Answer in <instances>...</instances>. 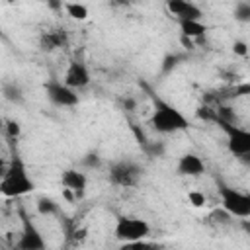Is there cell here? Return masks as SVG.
<instances>
[{"label": "cell", "mask_w": 250, "mask_h": 250, "mask_svg": "<svg viewBox=\"0 0 250 250\" xmlns=\"http://www.w3.org/2000/svg\"><path fill=\"white\" fill-rule=\"evenodd\" d=\"M150 234V227L143 219L135 217H119L115 225V236L125 242H137Z\"/></svg>", "instance_id": "obj_4"}, {"label": "cell", "mask_w": 250, "mask_h": 250, "mask_svg": "<svg viewBox=\"0 0 250 250\" xmlns=\"http://www.w3.org/2000/svg\"><path fill=\"white\" fill-rule=\"evenodd\" d=\"M141 174H143V168L131 160H119L109 168V180L123 188L135 186L139 182Z\"/></svg>", "instance_id": "obj_5"}, {"label": "cell", "mask_w": 250, "mask_h": 250, "mask_svg": "<svg viewBox=\"0 0 250 250\" xmlns=\"http://www.w3.org/2000/svg\"><path fill=\"white\" fill-rule=\"evenodd\" d=\"M121 107L125 111H135L137 109V100L135 98H123L121 100Z\"/></svg>", "instance_id": "obj_28"}, {"label": "cell", "mask_w": 250, "mask_h": 250, "mask_svg": "<svg viewBox=\"0 0 250 250\" xmlns=\"http://www.w3.org/2000/svg\"><path fill=\"white\" fill-rule=\"evenodd\" d=\"M188 199H189V203L193 205V207H203L205 205V195L203 193H199V191H189L188 193Z\"/></svg>", "instance_id": "obj_23"}, {"label": "cell", "mask_w": 250, "mask_h": 250, "mask_svg": "<svg viewBox=\"0 0 250 250\" xmlns=\"http://www.w3.org/2000/svg\"><path fill=\"white\" fill-rule=\"evenodd\" d=\"M6 133L10 139H18L20 137V123L18 121H6Z\"/></svg>", "instance_id": "obj_25"}, {"label": "cell", "mask_w": 250, "mask_h": 250, "mask_svg": "<svg viewBox=\"0 0 250 250\" xmlns=\"http://www.w3.org/2000/svg\"><path fill=\"white\" fill-rule=\"evenodd\" d=\"M180 29H182V35H188L191 39L203 37L207 31V27H205V23H201V20H180Z\"/></svg>", "instance_id": "obj_14"}, {"label": "cell", "mask_w": 250, "mask_h": 250, "mask_svg": "<svg viewBox=\"0 0 250 250\" xmlns=\"http://www.w3.org/2000/svg\"><path fill=\"white\" fill-rule=\"evenodd\" d=\"M232 53L238 55V57H246V53H248V45H246L244 41H234V43H232Z\"/></svg>", "instance_id": "obj_27"}, {"label": "cell", "mask_w": 250, "mask_h": 250, "mask_svg": "<svg viewBox=\"0 0 250 250\" xmlns=\"http://www.w3.org/2000/svg\"><path fill=\"white\" fill-rule=\"evenodd\" d=\"M232 96L238 98V96H250V82H242L238 86L232 88Z\"/></svg>", "instance_id": "obj_26"}, {"label": "cell", "mask_w": 250, "mask_h": 250, "mask_svg": "<svg viewBox=\"0 0 250 250\" xmlns=\"http://www.w3.org/2000/svg\"><path fill=\"white\" fill-rule=\"evenodd\" d=\"M115 4H119V6H125V4H131V0H113Z\"/></svg>", "instance_id": "obj_31"}, {"label": "cell", "mask_w": 250, "mask_h": 250, "mask_svg": "<svg viewBox=\"0 0 250 250\" xmlns=\"http://www.w3.org/2000/svg\"><path fill=\"white\" fill-rule=\"evenodd\" d=\"M35 207H37V211L41 215H57L59 213V205L51 197H39L37 203H35Z\"/></svg>", "instance_id": "obj_17"}, {"label": "cell", "mask_w": 250, "mask_h": 250, "mask_svg": "<svg viewBox=\"0 0 250 250\" xmlns=\"http://www.w3.org/2000/svg\"><path fill=\"white\" fill-rule=\"evenodd\" d=\"M180 41H182V45H184L186 49H193V43H191V37H188V35H182V37H180Z\"/></svg>", "instance_id": "obj_29"}, {"label": "cell", "mask_w": 250, "mask_h": 250, "mask_svg": "<svg viewBox=\"0 0 250 250\" xmlns=\"http://www.w3.org/2000/svg\"><path fill=\"white\" fill-rule=\"evenodd\" d=\"M2 92H4V98H6L8 102H12V104H21V102H23V94H21L20 86H18V84H14V82L4 84Z\"/></svg>", "instance_id": "obj_15"}, {"label": "cell", "mask_w": 250, "mask_h": 250, "mask_svg": "<svg viewBox=\"0 0 250 250\" xmlns=\"http://www.w3.org/2000/svg\"><path fill=\"white\" fill-rule=\"evenodd\" d=\"M217 123L227 133V137H229V150L232 154L242 156V154L250 152V131L240 129L234 123H225V121H217Z\"/></svg>", "instance_id": "obj_6"}, {"label": "cell", "mask_w": 250, "mask_h": 250, "mask_svg": "<svg viewBox=\"0 0 250 250\" xmlns=\"http://www.w3.org/2000/svg\"><path fill=\"white\" fill-rule=\"evenodd\" d=\"M215 121H225V123H236V113L229 105H219L215 109Z\"/></svg>", "instance_id": "obj_20"}, {"label": "cell", "mask_w": 250, "mask_h": 250, "mask_svg": "<svg viewBox=\"0 0 250 250\" xmlns=\"http://www.w3.org/2000/svg\"><path fill=\"white\" fill-rule=\"evenodd\" d=\"M234 20L240 23H250V2L240 0L234 6Z\"/></svg>", "instance_id": "obj_18"}, {"label": "cell", "mask_w": 250, "mask_h": 250, "mask_svg": "<svg viewBox=\"0 0 250 250\" xmlns=\"http://www.w3.org/2000/svg\"><path fill=\"white\" fill-rule=\"evenodd\" d=\"M176 170H178L180 176H199V174L205 172V164H203V160L197 154L188 152V154L180 156Z\"/></svg>", "instance_id": "obj_11"}, {"label": "cell", "mask_w": 250, "mask_h": 250, "mask_svg": "<svg viewBox=\"0 0 250 250\" xmlns=\"http://www.w3.org/2000/svg\"><path fill=\"white\" fill-rule=\"evenodd\" d=\"M64 10H66V14L72 18V20H86L88 18V8L86 6H82V4H78V2H68V4H64Z\"/></svg>", "instance_id": "obj_16"}, {"label": "cell", "mask_w": 250, "mask_h": 250, "mask_svg": "<svg viewBox=\"0 0 250 250\" xmlns=\"http://www.w3.org/2000/svg\"><path fill=\"white\" fill-rule=\"evenodd\" d=\"M47 4H49L51 10H61L62 8V0H47Z\"/></svg>", "instance_id": "obj_30"}, {"label": "cell", "mask_w": 250, "mask_h": 250, "mask_svg": "<svg viewBox=\"0 0 250 250\" xmlns=\"http://www.w3.org/2000/svg\"><path fill=\"white\" fill-rule=\"evenodd\" d=\"M6 2H14V0H6Z\"/></svg>", "instance_id": "obj_33"}, {"label": "cell", "mask_w": 250, "mask_h": 250, "mask_svg": "<svg viewBox=\"0 0 250 250\" xmlns=\"http://www.w3.org/2000/svg\"><path fill=\"white\" fill-rule=\"evenodd\" d=\"M166 8L178 20H201V16H203L201 8L189 0H166Z\"/></svg>", "instance_id": "obj_8"}, {"label": "cell", "mask_w": 250, "mask_h": 250, "mask_svg": "<svg viewBox=\"0 0 250 250\" xmlns=\"http://www.w3.org/2000/svg\"><path fill=\"white\" fill-rule=\"evenodd\" d=\"M244 227H246V230H248V232H250V225H244Z\"/></svg>", "instance_id": "obj_32"}, {"label": "cell", "mask_w": 250, "mask_h": 250, "mask_svg": "<svg viewBox=\"0 0 250 250\" xmlns=\"http://www.w3.org/2000/svg\"><path fill=\"white\" fill-rule=\"evenodd\" d=\"M197 117L199 119H205V121H215V109H209L207 105H201V107H197Z\"/></svg>", "instance_id": "obj_24"}, {"label": "cell", "mask_w": 250, "mask_h": 250, "mask_svg": "<svg viewBox=\"0 0 250 250\" xmlns=\"http://www.w3.org/2000/svg\"><path fill=\"white\" fill-rule=\"evenodd\" d=\"M184 59L180 57V55H176V53H168L164 59H162V64H160V70H162V74H170L180 62H182Z\"/></svg>", "instance_id": "obj_19"}, {"label": "cell", "mask_w": 250, "mask_h": 250, "mask_svg": "<svg viewBox=\"0 0 250 250\" xmlns=\"http://www.w3.org/2000/svg\"><path fill=\"white\" fill-rule=\"evenodd\" d=\"M45 92H47V98L55 104V105H61V107H72L78 104V94L74 92V88H70L68 84H62L55 78H51L47 84H45Z\"/></svg>", "instance_id": "obj_7"}, {"label": "cell", "mask_w": 250, "mask_h": 250, "mask_svg": "<svg viewBox=\"0 0 250 250\" xmlns=\"http://www.w3.org/2000/svg\"><path fill=\"white\" fill-rule=\"evenodd\" d=\"M33 182L27 178L25 174V168L20 160H14L12 166L4 172L2 176V184H0V191L6 195V197H16V195H23V193H29L33 189Z\"/></svg>", "instance_id": "obj_2"}, {"label": "cell", "mask_w": 250, "mask_h": 250, "mask_svg": "<svg viewBox=\"0 0 250 250\" xmlns=\"http://www.w3.org/2000/svg\"><path fill=\"white\" fill-rule=\"evenodd\" d=\"M143 148L148 156H164V150H166L164 143H160V141H146L143 145Z\"/></svg>", "instance_id": "obj_21"}, {"label": "cell", "mask_w": 250, "mask_h": 250, "mask_svg": "<svg viewBox=\"0 0 250 250\" xmlns=\"http://www.w3.org/2000/svg\"><path fill=\"white\" fill-rule=\"evenodd\" d=\"M62 186L68 188L70 191H74L76 197H80L84 193V189H86V176L82 172H78V170H72V168L64 170L62 172Z\"/></svg>", "instance_id": "obj_12"}, {"label": "cell", "mask_w": 250, "mask_h": 250, "mask_svg": "<svg viewBox=\"0 0 250 250\" xmlns=\"http://www.w3.org/2000/svg\"><path fill=\"white\" fill-rule=\"evenodd\" d=\"M18 248H21V250H43L45 248L43 236L29 221H25V225H23V232L18 240Z\"/></svg>", "instance_id": "obj_10"}, {"label": "cell", "mask_w": 250, "mask_h": 250, "mask_svg": "<svg viewBox=\"0 0 250 250\" xmlns=\"http://www.w3.org/2000/svg\"><path fill=\"white\" fill-rule=\"evenodd\" d=\"M223 207L232 217H250V193H242L229 186H219Z\"/></svg>", "instance_id": "obj_3"}, {"label": "cell", "mask_w": 250, "mask_h": 250, "mask_svg": "<svg viewBox=\"0 0 250 250\" xmlns=\"http://www.w3.org/2000/svg\"><path fill=\"white\" fill-rule=\"evenodd\" d=\"M82 164H84L86 168H100V166H102V158H100V154H96V152H88V154L82 158Z\"/></svg>", "instance_id": "obj_22"}, {"label": "cell", "mask_w": 250, "mask_h": 250, "mask_svg": "<svg viewBox=\"0 0 250 250\" xmlns=\"http://www.w3.org/2000/svg\"><path fill=\"white\" fill-rule=\"evenodd\" d=\"M64 84H68L70 88H84L90 84V72L86 68L84 62H78V61H72L66 68V74H64Z\"/></svg>", "instance_id": "obj_9"}, {"label": "cell", "mask_w": 250, "mask_h": 250, "mask_svg": "<svg viewBox=\"0 0 250 250\" xmlns=\"http://www.w3.org/2000/svg\"><path fill=\"white\" fill-rule=\"evenodd\" d=\"M66 43V33L62 29H55V31H43L39 37V47L43 51H55L59 47H62Z\"/></svg>", "instance_id": "obj_13"}, {"label": "cell", "mask_w": 250, "mask_h": 250, "mask_svg": "<svg viewBox=\"0 0 250 250\" xmlns=\"http://www.w3.org/2000/svg\"><path fill=\"white\" fill-rule=\"evenodd\" d=\"M154 113L150 117V127L158 133H176L188 129V119L170 104L162 102L160 98H154Z\"/></svg>", "instance_id": "obj_1"}]
</instances>
